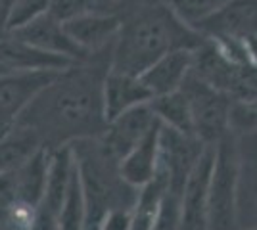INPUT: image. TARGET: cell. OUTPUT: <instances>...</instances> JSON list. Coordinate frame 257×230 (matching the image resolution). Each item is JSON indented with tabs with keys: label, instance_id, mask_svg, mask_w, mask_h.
<instances>
[{
	"label": "cell",
	"instance_id": "277c9868",
	"mask_svg": "<svg viewBox=\"0 0 257 230\" xmlns=\"http://www.w3.org/2000/svg\"><path fill=\"white\" fill-rule=\"evenodd\" d=\"M238 150L236 136L228 132L213 146V169L207 194V230H238L236 220Z\"/></svg>",
	"mask_w": 257,
	"mask_h": 230
},
{
	"label": "cell",
	"instance_id": "5b68a950",
	"mask_svg": "<svg viewBox=\"0 0 257 230\" xmlns=\"http://www.w3.org/2000/svg\"><path fill=\"white\" fill-rule=\"evenodd\" d=\"M181 90L188 100L194 136L202 144L213 148L230 132L228 115L232 98L223 90L211 87L209 83L196 77L192 71L182 83Z\"/></svg>",
	"mask_w": 257,
	"mask_h": 230
},
{
	"label": "cell",
	"instance_id": "6da1fadb",
	"mask_svg": "<svg viewBox=\"0 0 257 230\" xmlns=\"http://www.w3.org/2000/svg\"><path fill=\"white\" fill-rule=\"evenodd\" d=\"M111 48L58 71L23 111L18 125L31 129L44 150L56 152L104 132V79L111 69Z\"/></svg>",
	"mask_w": 257,
	"mask_h": 230
},
{
	"label": "cell",
	"instance_id": "2e32d148",
	"mask_svg": "<svg viewBox=\"0 0 257 230\" xmlns=\"http://www.w3.org/2000/svg\"><path fill=\"white\" fill-rule=\"evenodd\" d=\"M73 62L60 56L46 54L16 39L8 31H0V66L8 71H33V69H65Z\"/></svg>",
	"mask_w": 257,
	"mask_h": 230
},
{
	"label": "cell",
	"instance_id": "8fae6325",
	"mask_svg": "<svg viewBox=\"0 0 257 230\" xmlns=\"http://www.w3.org/2000/svg\"><path fill=\"white\" fill-rule=\"evenodd\" d=\"M8 33H12L16 39L27 43L29 46L41 50V52L60 56V58H65L69 62H79V60L88 56L73 43V39L65 31L64 23L52 18L48 12L43 14L41 18L29 22L27 25L8 31Z\"/></svg>",
	"mask_w": 257,
	"mask_h": 230
},
{
	"label": "cell",
	"instance_id": "5bb4252c",
	"mask_svg": "<svg viewBox=\"0 0 257 230\" xmlns=\"http://www.w3.org/2000/svg\"><path fill=\"white\" fill-rule=\"evenodd\" d=\"M194 50H173L154 62L142 75V83L148 87L152 96H163L182 87L192 71Z\"/></svg>",
	"mask_w": 257,
	"mask_h": 230
},
{
	"label": "cell",
	"instance_id": "484cf974",
	"mask_svg": "<svg viewBox=\"0 0 257 230\" xmlns=\"http://www.w3.org/2000/svg\"><path fill=\"white\" fill-rule=\"evenodd\" d=\"M152 230H181V196L167 192L156 209Z\"/></svg>",
	"mask_w": 257,
	"mask_h": 230
},
{
	"label": "cell",
	"instance_id": "8992f818",
	"mask_svg": "<svg viewBox=\"0 0 257 230\" xmlns=\"http://www.w3.org/2000/svg\"><path fill=\"white\" fill-rule=\"evenodd\" d=\"M62 69L8 71L0 75V138L18 125L23 111Z\"/></svg>",
	"mask_w": 257,
	"mask_h": 230
},
{
	"label": "cell",
	"instance_id": "9a60e30c",
	"mask_svg": "<svg viewBox=\"0 0 257 230\" xmlns=\"http://www.w3.org/2000/svg\"><path fill=\"white\" fill-rule=\"evenodd\" d=\"M154 98L148 87L140 77L109 71L104 79V113L106 121L115 119L117 115L133 110L137 106L148 104Z\"/></svg>",
	"mask_w": 257,
	"mask_h": 230
},
{
	"label": "cell",
	"instance_id": "7c38bea8",
	"mask_svg": "<svg viewBox=\"0 0 257 230\" xmlns=\"http://www.w3.org/2000/svg\"><path fill=\"white\" fill-rule=\"evenodd\" d=\"M213 148H207L181 192V230H207V194Z\"/></svg>",
	"mask_w": 257,
	"mask_h": 230
},
{
	"label": "cell",
	"instance_id": "ac0fdd59",
	"mask_svg": "<svg viewBox=\"0 0 257 230\" xmlns=\"http://www.w3.org/2000/svg\"><path fill=\"white\" fill-rule=\"evenodd\" d=\"M50 159H52V152L41 148L14 171L16 173V197H18L16 201L31 205L35 209L41 205L44 188H46V178H48V169H50Z\"/></svg>",
	"mask_w": 257,
	"mask_h": 230
},
{
	"label": "cell",
	"instance_id": "44dd1931",
	"mask_svg": "<svg viewBox=\"0 0 257 230\" xmlns=\"http://www.w3.org/2000/svg\"><path fill=\"white\" fill-rule=\"evenodd\" d=\"M58 228L85 230V203H83V192H81V184H79V176H77L75 167H73V175H71V182H69V188H67L62 211L58 215Z\"/></svg>",
	"mask_w": 257,
	"mask_h": 230
},
{
	"label": "cell",
	"instance_id": "d4e9b609",
	"mask_svg": "<svg viewBox=\"0 0 257 230\" xmlns=\"http://www.w3.org/2000/svg\"><path fill=\"white\" fill-rule=\"evenodd\" d=\"M226 94L232 100H257V66H236Z\"/></svg>",
	"mask_w": 257,
	"mask_h": 230
},
{
	"label": "cell",
	"instance_id": "f1b7e54d",
	"mask_svg": "<svg viewBox=\"0 0 257 230\" xmlns=\"http://www.w3.org/2000/svg\"><path fill=\"white\" fill-rule=\"evenodd\" d=\"M16 199V173H0V209L6 211Z\"/></svg>",
	"mask_w": 257,
	"mask_h": 230
},
{
	"label": "cell",
	"instance_id": "d6a6232c",
	"mask_svg": "<svg viewBox=\"0 0 257 230\" xmlns=\"http://www.w3.org/2000/svg\"><path fill=\"white\" fill-rule=\"evenodd\" d=\"M0 230H20V228L12 226V224H8V222H2V224H0Z\"/></svg>",
	"mask_w": 257,
	"mask_h": 230
},
{
	"label": "cell",
	"instance_id": "83f0119b",
	"mask_svg": "<svg viewBox=\"0 0 257 230\" xmlns=\"http://www.w3.org/2000/svg\"><path fill=\"white\" fill-rule=\"evenodd\" d=\"M131 219H133V209H113L104 217L98 230H128Z\"/></svg>",
	"mask_w": 257,
	"mask_h": 230
},
{
	"label": "cell",
	"instance_id": "f546056e",
	"mask_svg": "<svg viewBox=\"0 0 257 230\" xmlns=\"http://www.w3.org/2000/svg\"><path fill=\"white\" fill-rule=\"evenodd\" d=\"M117 2L119 0H94L98 12H113V8H115Z\"/></svg>",
	"mask_w": 257,
	"mask_h": 230
},
{
	"label": "cell",
	"instance_id": "3957f363",
	"mask_svg": "<svg viewBox=\"0 0 257 230\" xmlns=\"http://www.w3.org/2000/svg\"><path fill=\"white\" fill-rule=\"evenodd\" d=\"M77 176L85 203V230H98L113 209H133L139 188L131 186L121 175L119 161L102 148L98 138L71 144Z\"/></svg>",
	"mask_w": 257,
	"mask_h": 230
},
{
	"label": "cell",
	"instance_id": "ffe728a7",
	"mask_svg": "<svg viewBox=\"0 0 257 230\" xmlns=\"http://www.w3.org/2000/svg\"><path fill=\"white\" fill-rule=\"evenodd\" d=\"M150 108L154 111V115H156V119L160 121L163 127H169L173 131L194 136L188 100H186L181 88L175 90V92H169V94L152 98Z\"/></svg>",
	"mask_w": 257,
	"mask_h": 230
},
{
	"label": "cell",
	"instance_id": "9c48e42d",
	"mask_svg": "<svg viewBox=\"0 0 257 230\" xmlns=\"http://www.w3.org/2000/svg\"><path fill=\"white\" fill-rule=\"evenodd\" d=\"M238 184L236 220L238 228H257V132L236 136Z\"/></svg>",
	"mask_w": 257,
	"mask_h": 230
},
{
	"label": "cell",
	"instance_id": "30bf717a",
	"mask_svg": "<svg viewBox=\"0 0 257 230\" xmlns=\"http://www.w3.org/2000/svg\"><path fill=\"white\" fill-rule=\"evenodd\" d=\"M194 29L207 41L257 37V0H226Z\"/></svg>",
	"mask_w": 257,
	"mask_h": 230
},
{
	"label": "cell",
	"instance_id": "603a6c76",
	"mask_svg": "<svg viewBox=\"0 0 257 230\" xmlns=\"http://www.w3.org/2000/svg\"><path fill=\"white\" fill-rule=\"evenodd\" d=\"M228 129L234 136L257 132V100H232Z\"/></svg>",
	"mask_w": 257,
	"mask_h": 230
},
{
	"label": "cell",
	"instance_id": "cb8c5ba5",
	"mask_svg": "<svg viewBox=\"0 0 257 230\" xmlns=\"http://www.w3.org/2000/svg\"><path fill=\"white\" fill-rule=\"evenodd\" d=\"M48 2L50 0H14V4L6 12L4 31L20 29L33 20L41 18L48 12Z\"/></svg>",
	"mask_w": 257,
	"mask_h": 230
},
{
	"label": "cell",
	"instance_id": "7402d4cb",
	"mask_svg": "<svg viewBox=\"0 0 257 230\" xmlns=\"http://www.w3.org/2000/svg\"><path fill=\"white\" fill-rule=\"evenodd\" d=\"M163 2L182 23L194 29L196 25L211 18L226 0H163Z\"/></svg>",
	"mask_w": 257,
	"mask_h": 230
},
{
	"label": "cell",
	"instance_id": "836d02e7",
	"mask_svg": "<svg viewBox=\"0 0 257 230\" xmlns=\"http://www.w3.org/2000/svg\"><path fill=\"white\" fill-rule=\"evenodd\" d=\"M4 219H6V211H4V209H0V224L4 222Z\"/></svg>",
	"mask_w": 257,
	"mask_h": 230
},
{
	"label": "cell",
	"instance_id": "7a4b0ae2",
	"mask_svg": "<svg viewBox=\"0 0 257 230\" xmlns=\"http://www.w3.org/2000/svg\"><path fill=\"white\" fill-rule=\"evenodd\" d=\"M121 29L111 48V69L140 77L161 56L173 50H198L207 43L190 25L182 23L165 2L140 4L115 12Z\"/></svg>",
	"mask_w": 257,
	"mask_h": 230
},
{
	"label": "cell",
	"instance_id": "1f68e13d",
	"mask_svg": "<svg viewBox=\"0 0 257 230\" xmlns=\"http://www.w3.org/2000/svg\"><path fill=\"white\" fill-rule=\"evenodd\" d=\"M0 4H2V8H4V10L8 12V8L14 4V0H0Z\"/></svg>",
	"mask_w": 257,
	"mask_h": 230
},
{
	"label": "cell",
	"instance_id": "4fadbf2b",
	"mask_svg": "<svg viewBox=\"0 0 257 230\" xmlns=\"http://www.w3.org/2000/svg\"><path fill=\"white\" fill-rule=\"evenodd\" d=\"M64 27L85 54H96L113 46L121 20L115 12H88L64 23Z\"/></svg>",
	"mask_w": 257,
	"mask_h": 230
},
{
	"label": "cell",
	"instance_id": "52a82bcc",
	"mask_svg": "<svg viewBox=\"0 0 257 230\" xmlns=\"http://www.w3.org/2000/svg\"><path fill=\"white\" fill-rule=\"evenodd\" d=\"M209 146L202 144L192 134L173 131L169 127L160 129V167L169 178V192L181 196L182 188L194 167L202 159Z\"/></svg>",
	"mask_w": 257,
	"mask_h": 230
},
{
	"label": "cell",
	"instance_id": "e575fe53",
	"mask_svg": "<svg viewBox=\"0 0 257 230\" xmlns=\"http://www.w3.org/2000/svg\"><path fill=\"white\" fill-rule=\"evenodd\" d=\"M4 73H8V69H4V67L0 66V75H4Z\"/></svg>",
	"mask_w": 257,
	"mask_h": 230
},
{
	"label": "cell",
	"instance_id": "4dcf8cb0",
	"mask_svg": "<svg viewBox=\"0 0 257 230\" xmlns=\"http://www.w3.org/2000/svg\"><path fill=\"white\" fill-rule=\"evenodd\" d=\"M4 22H6V10L0 4V31H4Z\"/></svg>",
	"mask_w": 257,
	"mask_h": 230
},
{
	"label": "cell",
	"instance_id": "ba28073f",
	"mask_svg": "<svg viewBox=\"0 0 257 230\" xmlns=\"http://www.w3.org/2000/svg\"><path fill=\"white\" fill-rule=\"evenodd\" d=\"M156 125H160V121L156 119L148 102L121 113L115 119L107 121L106 129L98 136V140L102 148L121 163V159L135 146H139Z\"/></svg>",
	"mask_w": 257,
	"mask_h": 230
},
{
	"label": "cell",
	"instance_id": "4316f807",
	"mask_svg": "<svg viewBox=\"0 0 257 230\" xmlns=\"http://www.w3.org/2000/svg\"><path fill=\"white\" fill-rule=\"evenodd\" d=\"M88 12H98L94 0H50L48 14L58 22L67 23Z\"/></svg>",
	"mask_w": 257,
	"mask_h": 230
},
{
	"label": "cell",
	"instance_id": "e0dca14e",
	"mask_svg": "<svg viewBox=\"0 0 257 230\" xmlns=\"http://www.w3.org/2000/svg\"><path fill=\"white\" fill-rule=\"evenodd\" d=\"M160 129L161 123L156 125L150 134L121 159L119 163L121 175L131 186L142 188L156 175V169L160 163Z\"/></svg>",
	"mask_w": 257,
	"mask_h": 230
},
{
	"label": "cell",
	"instance_id": "d6986e66",
	"mask_svg": "<svg viewBox=\"0 0 257 230\" xmlns=\"http://www.w3.org/2000/svg\"><path fill=\"white\" fill-rule=\"evenodd\" d=\"M43 146L39 136L27 127H14L0 138V173L16 171Z\"/></svg>",
	"mask_w": 257,
	"mask_h": 230
}]
</instances>
